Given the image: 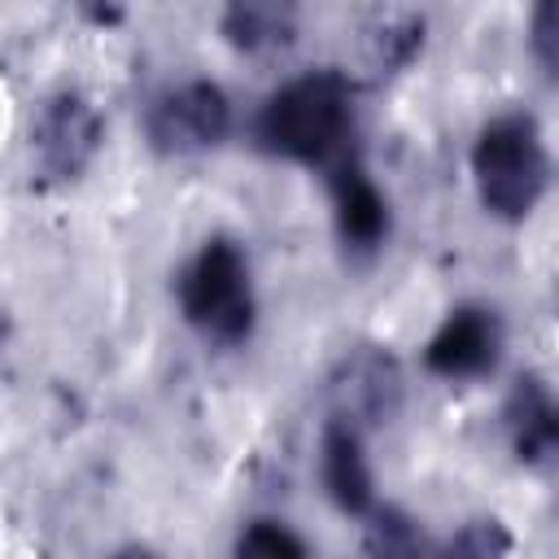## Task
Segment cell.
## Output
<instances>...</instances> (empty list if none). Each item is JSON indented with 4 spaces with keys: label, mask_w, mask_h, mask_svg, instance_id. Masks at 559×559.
<instances>
[{
    "label": "cell",
    "mask_w": 559,
    "mask_h": 559,
    "mask_svg": "<svg viewBox=\"0 0 559 559\" xmlns=\"http://www.w3.org/2000/svg\"><path fill=\"white\" fill-rule=\"evenodd\" d=\"M109 559H162L153 546H140V542H131V546H118Z\"/></svg>",
    "instance_id": "16"
},
{
    "label": "cell",
    "mask_w": 559,
    "mask_h": 559,
    "mask_svg": "<svg viewBox=\"0 0 559 559\" xmlns=\"http://www.w3.org/2000/svg\"><path fill=\"white\" fill-rule=\"evenodd\" d=\"M328 188H332V210H336V231L341 245L354 253H376L389 236V201L362 170L358 153L341 157L328 166Z\"/></svg>",
    "instance_id": "7"
},
{
    "label": "cell",
    "mask_w": 559,
    "mask_h": 559,
    "mask_svg": "<svg viewBox=\"0 0 559 559\" xmlns=\"http://www.w3.org/2000/svg\"><path fill=\"white\" fill-rule=\"evenodd\" d=\"M472 179L485 214L502 223H524L550 183V153L537 118L524 109L489 118L472 144Z\"/></svg>",
    "instance_id": "2"
},
{
    "label": "cell",
    "mask_w": 559,
    "mask_h": 559,
    "mask_svg": "<svg viewBox=\"0 0 559 559\" xmlns=\"http://www.w3.org/2000/svg\"><path fill=\"white\" fill-rule=\"evenodd\" d=\"M319 476L328 498L345 511V515H367L376 507V480H371V463L362 450V432L354 419H328L323 441H319Z\"/></svg>",
    "instance_id": "8"
},
{
    "label": "cell",
    "mask_w": 559,
    "mask_h": 559,
    "mask_svg": "<svg viewBox=\"0 0 559 559\" xmlns=\"http://www.w3.org/2000/svg\"><path fill=\"white\" fill-rule=\"evenodd\" d=\"M362 520H367V528H362V555L367 559H432L437 555L432 537L402 507H380L376 502Z\"/></svg>",
    "instance_id": "10"
},
{
    "label": "cell",
    "mask_w": 559,
    "mask_h": 559,
    "mask_svg": "<svg viewBox=\"0 0 559 559\" xmlns=\"http://www.w3.org/2000/svg\"><path fill=\"white\" fill-rule=\"evenodd\" d=\"M293 31H297V17L293 9H280V4H231L223 13V35L245 52L284 48Z\"/></svg>",
    "instance_id": "11"
},
{
    "label": "cell",
    "mask_w": 559,
    "mask_h": 559,
    "mask_svg": "<svg viewBox=\"0 0 559 559\" xmlns=\"http://www.w3.org/2000/svg\"><path fill=\"white\" fill-rule=\"evenodd\" d=\"M502 354V319L489 306H459L424 345V367L441 380H476Z\"/></svg>",
    "instance_id": "6"
},
{
    "label": "cell",
    "mask_w": 559,
    "mask_h": 559,
    "mask_svg": "<svg viewBox=\"0 0 559 559\" xmlns=\"http://www.w3.org/2000/svg\"><path fill=\"white\" fill-rule=\"evenodd\" d=\"M502 419H507V432H511V445H515V459L520 463H542L550 459L555 441H559V411H555V397L546 389L542 376H520L511 384V397L502 406Z\"/></svg>",
    "instance_id": "9"
},
{
    "label": "cell",
    "mask_w": 559,
    "mask_h": 559,
    "mask_svg": "<svg viewBox=\"0 0 559 559\" xmlns=\"http://www.w3.org/2000/svg\"><path fill=\"white\" fill-rule=\"evenodd\" d=\"M511 555V533L502 520L493 515H476L467 520L445 546H437L432 559H507Z\"/></svg>",
    "instance_id": "12"
},
{
    "label": "cell",
    "mask_w": 559,
    "mask_h": 559,
    "mask_svg": "<svg viewBox=\"0 0 559 559\" xmlns=\"http://www.w3.org/2000/svg\"><path fill=\"white\" fill-rule=\"evenodd\" d=\"M179 310L183 319L214 345H240L253 332V271L236 240L214 236L205 240L188 266L179 271Z\"/></svg>",
    "instance_id": "3"
},
{
    "label": "cell",
    "mask_w": 559,
    "mask_h": 559,
    "mask_svg": "<svg viewBox=\"0 0 559 559\" xmlns=\"http://www.w3.org/2000/svg\"><path fill=\"white\" fill-rule=\"evenodd\" d=\"M100 148V118L79 92H52L31 122L35 170L48 183L79 179Z\"/></svg>",
    "instance_id": "5"
},
{
    "label": "cell",
    "mask_w": 559,
    "mask_h": 559,
    "mask_svg": "<svg viewBox=\"0 0 559 559\" xmlns=\"http://www.w3.org/2000/svg\"><path fill=\"white\" fill-rule=\"evenodd\" d=\"M148 148L162 157L210 153L231 135V100L210 79H188L166 87L144 114Z\"/></svg>",
    "instance_id": "4"
},
{
    "label": "cell",
    "mask_w": 559,
    "mask_h": 559,
    "mask_svg": "<svg viewBox=\"0 0 559 559\" xmlns=\"http://www.w3.org/2000/svg\"><path fill=\"white\" fill-rule=\"evenodd\" d=\"M376 35V61L380 66H406L424 44V17L415 13H384Z\"/></svg>",
    "instance_id": "14"
},
{
    "label": "cell",
    "mask_w": 559,
    "mask_h": 559,
    "mask_svg": "<svg viewBox=\"0 0 559 559\" xmlns=\"http://www.w3.org/2000/svg\"><path fill=\"white\" fill-rule=\"evenodd\" d=\"M533 52H537V61H542V70L546 74H555L559 70V4L555 0H546V4H537V13H533Z\"/></svg>",
    "instance_id": "15"
},
{
    "label": "cell",
    "mask_w": 559,
    "mask_h": 559,
    "mask_svg": "<svg viewBox=\"0 0 559 559\" xmlns=\"http://www.w3.org/2000/svg\"><path fill=\"white\" fill-rule=\"evenodd\" d=\"M258 148L301 166H336L354 153V83L341 70H310L266 96L253 122Z\"/></svg>",
    "instance_id": "1"
},
{
    "label": "cell",
    "mask_w": 559,
    "mask_h": 559,
    "mask_svg": "<svg viewBox=\"0 0 559 559\" xmlns=\"http://www.w3.org/2000/svg\"><path fill=\"white\" fill-rule=\"evenodd\" d=\"M231 559H310L306 542L284 520H249L236 537Z\"/></svg>",
    "instance_id": "13"
}]
</instances>
